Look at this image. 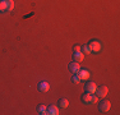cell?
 I'll list each match as a JSON object with an SVG mask.
<instances>
[{
	"mask_svg": "<svg viewBox=\"0 0 120 115\" xmlns=\"http://www.w3.org/2000/svg\"><path fill=\"white\" fill-rule=\"evenodd\" d=\"M82 101L84 104H95V102L98 101V97L93 93H87V92H86L83 96H82Z\"/></svg>",
	"mask_w": 120,
	"mask_h": 115,
	"instance_id": "6da1fadb",
	"label": "cell"
},
{
	"mask_svg": "<svg viewBox=\"0 0 120 115\" xmlns=\"http://www.w3.org/2000/svg\"><path fill=\"white\" fill-rule=\"evenodd\" d=\"M88 47H90L91 53H98L100 50H101L102 45L100 41H97V40H92V41H90V44H88Z\"/></svg>",
	"mask_w": 120,
	"mask_h": 115,
	"instance_id": "7a4b0ae2",
	"label": "cell"
},
{
	"mask_svg": "<svg viewBox=\"0 0 120 115\" xmlns=\"http://www.w3.org/2000/svg\"><path fill=\"white\" fill-rule=\"evenodd\" d=\"M107 92H109V88L106 86H100V87L96 88V96L98 97V99H104V97L107 96Z\"/></svg>",
	"mask_w": 120,
	"mask_h": 115,
	"instance_id": "3957f363",
	"label": "cell"
},
{
	"mask_svg": "<svg viewBox=\"0 0 120 115\" xmlns=\"http://www.w3.org/2000/svg\"><path fill=\"white\" fill-rule=\"evenodd\" d=\"M110 107H111V104H110V101H107V100H104V101H101L98 104V110L102 111V113L109 111V110H110Z\"/></svg>",
	"mask_w": 120,
	"mask_h": 115,
	"instance_id": "277c9868",
	"label": "cell"
},
{
	"mask_svg": "<svg viewBox=\"0 0 120 115\" xmlns=\"http://www.w3.org/2000/svg\"><path fill=\"white\" fill-rule=\"evenodd\" d=\"M96 88H97V84L95 82H87L84 86V91L87 92V93H95Z\"/></svg>",
	"mask_w": 120,
	"mask_h": 115,
	"instance_id": "5b68a950",
	"label": "cell"
},
{
	"mask_svg": "<svg viewBox=\"0 0 120 115\" xmlns=\"http://www.w3.org/2000/svg\"><path fill=\"white\" fill-rule=\"evenodd\" d=\"M3 4H4V8H5V12H10L14 9V1L13 0H1Z\"/></svg>",
	"mask_w": 120,
	"mask_h": 115,
	"instance_id": "8992f818",
	"label": "cell"
},
{
	"mask_svg": "<svg viewBox=\"0 0 120 115\" xmlns=\"http://www.w3.org/2000/svg\"><path fill=\"white\" fill-rule=\"evenodd\" d=\"M79 69H81V65H79V63H77V61H72L69 64V70L72 72V73H78L79 72Z\"/></svg>",
	"mask_w": 120,
	"mask_h": 115,
	"instance_id": "52a82bcc",
	"label": "cell"
},
{
	"mask_svg": "<svg viewBox=\"0 0 120 115\" xmlns=\"http://www.w3.org/2000/svg\"><path fill=\"white\" fill-rule=\"evenodd\" d=\"M83 59H84V54L82 53V51H75V53L73 54V60L74 61L79 63V61H83Z\"/></svg>",
	"mask_w": 120,
	"mask_h": 115,
	"instance_id": "ba28073f",
	"label": "cell"
},
{
	"mask_svg": "<svg viewBox=\"0 0 120 115\" xmlns=\"http://www.w3.org/2000/svg\"><path fill=\"white\" fill-rule=\"evenodd\" d=\"M79 76V78H81V80H83V79H88L90 78V72L87 70V69H79V72L77 73Z\"/></svg>",
	"mask_w": 120,
	"mask_h": 115,
	"instance_id": "9c48e42d",
	"label": "cell"
},
{
	"mask_svg": "<svg viewBox=\"0 0 120 115\" xmlns=\"http://www.w3.org/2000/svg\"><path fill=\"white\" fill-rule=\"evenodd\" d=\"M37 88L41 92H46V91L50 90V84H49L47 82H40L38 86H37Z\"/></svg>",
	"mask_w": 120,
	"mask_h": 115,
	"instance_id": "30bf717a",
	"label": "cell"
},
{
	"mask_svg": "<svg viewBox=\"0 0 120 115\" xmlns=\"http://www.w3.org/2000/svg\"><path fill=\"white\" fill-rule=\"evenodd\" d=\"M47 114H50V115H58L59 114V107H58V106H55V105H50L47 107Z\"/></svg>",
	"mask_w": 120,
	"mask_h": 115,
	"instance_id": "8fae6325",
	"label": "cell"
},
{
	"mask_svg": "<svg viewBox=\"0 0 120 115\" xmlns=\"http://www.w3.org/2000/svg\"><path fill=\"white\" fill-rule=\"evenodd\" d=\"M37 111H38V114H41V115H46L47 114V107L45 105H40L38 107H37Z\"/></svg>",
	"mask_w": 120,
	"mask_h": 115,
	"instance_id": "7c38bea8",
	"label": "cell"
},
{
	"mask_svg": "<svg viewBox=\"0 0 120 115\" xmlns=\"http://www.w3.org/2000/svg\"><path fill=\"white\" fill-rule=\"evenodd\" d=\"M59 105L61 106L63 109H65V107H68V106H69V101H68L67 99H60L59 100Z\"/></svg>",
	"mask_w": 120,
	"mask_h": 115,
	"instance_id": "4fadbf2b",
	"label": "cell"
},
{
	"mask_svg": "<svg viewBox=\"0 0 120 115\" xmlns=\"http://www.w3.org/2000/svg\"><path fill=\"white\" fill-rule=\"evenodd\" d=\"M81 51L83 54H91V50H90V47H88V45H83V46H82Z\"/></svg>",
	"mask_w": 120,
	"mask_h": 115,
	"instance_id": "5bb4252c",
	"label": "cell"
},
{
	"mask_svg": "<svg viewBox=\"0 0 120 115\" xmlns=\"http://www.w3.org/2000/svg\"><path fill=\"white\" fill-rule=\"evenodd\" d=\"M72 80H73L74 83H79V80H81V78H79V76H78L77 73H74V74H73V78H72Z\"/></svg>",
	"mask_w": 120,
	"mask_h": 115,
	"instance_id": "9a60e30c",
	"label": "cell"
},
{
	"mask_svg": "<svg viewBox=\"0 0 120 115\" xmlns=\"http://www.w3.org/2000/svg\"><path fill=\"white\" fill-rule=\"evenodd\" d=\"M73 51H74V53H75V51H81V46H79V45H75V46L73 47Z\"/></svg>",
	"mask_w": 120,
	"mask_h": 115,
	"instance_id": "2e32d148",
	"label": "cell"
},
{
	"mask_svg": "<svg viewBox=\"0 0 120 115\" xmlns=\"http://www.w3.org/2000/svg\"><path fill=\"white\" fill-rule=\"evenodd\" d=\"M0 12H5L4 4H3V1H1V0H0Z\"/></svg>",
	"mask_w": 120,
	"mask_h": 115,
	"instance_id": "e0dca14e",
	"label": "cell"
}]
</instances>
